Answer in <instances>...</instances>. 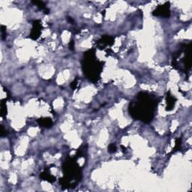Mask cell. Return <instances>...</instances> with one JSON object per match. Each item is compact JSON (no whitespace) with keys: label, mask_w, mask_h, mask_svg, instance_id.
<instances>
[{"label":"cell","mask_w":192,"mask_h":192,"mask_svg":"<svg viewBox=\"0 0 192 192\" xmlns=\"http://www.w3.org/2000/svg\"><path fill=\"white\" fill-rule=\"evenodd\" d=\"M84 68L90 67L87 70L85 71L86 74L89 77V80L92 81H97L99 77L101 69H102V65H99V62L96 60L94 54H92V51H88L85 54V59H83Z\"/></svg>","instance_id":"cell-2"},{"label":"cell","mask_w":192,"mask_h":192,"mask_svg":"<svg viewBox=\"0 0 192 192\" xmlns=\"http://www.w3.org/2000/svg\"><path fill=\"white\" fill-rule=\"evenodd\" d=\"M116 150V146L115 144L112 143V144H110V146H109V147H108L109 152H110V153H113V152H115Z\"/></svg>","instance_id":"cell-8"},{"label":"cell","mask_w":192,"mask_h":192,"mask_svg":"<svg viewBox=\"0 0 192 192\" xmlns=\"http://www.w3.org/2000/svg\"><path fill=\"white\" fill-rule=\"evenodd\" d=\"M157 107V101L155 98L147 93L138 94L137 98L131 102L129 106L131 115L136 120L144 122H151L154 116L155 107Z\"/></svg>","instance_id":"cell-1"},{"label":"cell","mask_w":192,"mask_h":192,"mask_svg":"<svg viewBox=\"0 0 192 192\" xmlns=\"http://www.w3.org/2000/svg\"><path fill=\"white\" fill-rule=\"evenodd\" d=\"M39 122L43 127H46V128H50L53 125L52 121H51L50 119L48 118L42 119V120H39Z\"/></svg>","instance_id":"cell-5"},{"label":"cell","mask_w":192,"mask_h":192,"mask_svg":"<svg viewBox=\"0 0 192 192\" xmlns=\"http://www.w3.org/2000/svg\"><path fill=\"white\" fill-rule=\"evenodd\" d=\"M34 4L37 5L38 7L40 8L41 9H43V10H45V6H44V3L42 2H39V1H36V2H32Z\"/></svg>","instance_id":"cell-7"},{"label":"cell","mask_w":192,"mask_h":192,"mask_svg":"<svg viewBox=\"0 0 192 192\" xmlns=\"http://www.w3.org/2000/svg\"><path fill=\"white\" fill-rule=\"evenodd\" d=\"M170 6V4L168 2H166L165 4L162 5V6H159L152 12V14L155 16H161L168 17L170 14V6Z\"/></svg>","instance_id":"cell-3"},{"label":"cell","mask_w":192,"mask_h":192,"mask_svg":"<svg viewBox=\"0 0 192 192\" xmlns=\"http://www.w3.org/2000/svg\"><path fill=\"white\" fill-rule=\"evenodd\" d=\"M175 101L176 99L172 96H168V110H172L173 106L175 105Z\"/></svg>","instance_id":"cell-6"},{"label":"cell","mask_w":192,"mask_h":192,"mask_svg":"<svg viewBox=\"0 0 192 192\" xmlns=\"http://www.w3.org/2000/svg\"><path fill=\"white\" fill-rule=\"evenodd\" d=\"M41 26L39 20H35L33 23V28L32 31V36L33 39H37L39 37V35L41 33Z\"/></svg>","instance_id":"cell-4"}]
</instances>
